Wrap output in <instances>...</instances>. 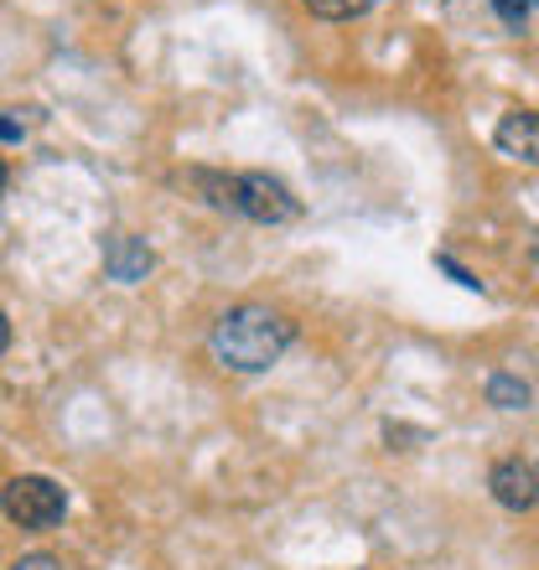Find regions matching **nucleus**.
Listing matches in <instances>:
<instances>
[{
    "label": "nucleus",
    "instance_id": "5",
    "mask_svg": "<svg viewBox=\"0 0 539 570\" xmlns=\"http://www.w3.org/2000/svg\"><path fill=\"white\" fill-rule=\"evenodd\" d=\"M493 146L503 150L509 161L539 166V109H513V115H503L493 130Z\"/></svg>",
    "mask_w": 539,
    "mask_h": 570
},
{
    "label": "nucleus",
    "instance_id": "10",
    "mask_svg": "<svg viewBox=\"0 0 539 570\" xmlns=\"http://www.w3.org/2000/svg\"><path fill=\"white\" fill-rule=\"evenodd\" d=\"M11 570H62V560L47 556V550H31V556H21Z\"/></svg>",
    "mask_w": 539,
    "mask_h": 570
},
{
    "label": "nucleus",
    "instance_id": "12",
    "mask_svg": "<svg viewBox=\"0 0 539 570\" xmlns=\"http://www.w3.org/2000/svg\"><path fill=\"white\" fill-rule=\"evenodd\" d=\"M11 347V322H6V312H0V353Z\"/></svg>",
    "mask_w": 539,
    "mask_h": 570
},
{
    "label": "nucleus",
    "instance_id": "9",
    "mask_svg": "<svg viewBox=\"0 0 539 570\" xmlns=\"http://www.w3.org/2000/svg\"><path fill=\"white\" fill-rule=\"evenodd\" d=\"M498 11V21H503V31H525L529 21V0H488Z\"/></svg>",
    "mask_w": 539,
    "mask_h": 570
},
{
    "label": "nucleus",
    "instance_id": "2",
    "mask_svg": "<svg viewBox=\"0 0 539 570\" xmlns=\"http://www.w3.org/2000/svg\"><path fill=\"white\" fill-rule=\"evenodd\" d=\"M0 513L21 529H52V524H62V513H68V488L52 478H37V472L11 478L0 488Z\"/></svg>",
    "mask_w": 539,
    "mask_h": 570
},
{
    "label": "nucleus",
    "instance_id": "11",
    "mask_svg": "<svg viewBox=\"0 0 539 570\" xmlns=\"http://www.w3.org/2000/svg\"><path fill=\"white\" fill-rule=\"evenodd\" d=\"M0 140H21V120H11V115H0Z\"/></svg>",
    "mask_w": 539,
    "mask_h": 570
},
{
    "label": "nucleus",
    "instance_id": "4",
    "mask_svg": "<svg viewBox=\"0 0 539 570\" xmlns=\"http://www.w3.org/2000/svg\"><path fill=\"white\" fill-rule=\"evenodd\" d=\"M488 488H493L498 509L525 513L539 503V466L519 462V456H503V462H493V472H488Z\"/></svg>",
    "mask_w": 539,
    "mask_h": 570
},
{
    "label": "nucleus",
    "instance_id": "6",
    "mask_svg": "<svg viewBox=\"0 0 539 570\" xmlns=\"http://www.w3.org/2000/svg\"><path fill=\"white\" fill-rule=\"evenodd\" d=\"M150 265H156V255H150V244L135 239V234H115V239L105 244V271H109V281L140 285L150 275Z\"/></svg>",
    "mask_w": 539,
    "mask_h": 570
},
{
    "label": "nucleus",
    "instance_id": "3",
    "mask_svg": "<svg viewBox=\"0 0 539 570\" xmlns=\"http://www.w3.org/2000/svg\"><path fill=\"white\" fill-rule=\"evenodd\" d=\"M234 213L255 218V224H291V218H301V203L291 197V187L281 177L244 171L239 187H234Z\"/></svg>",
    "mask_w": 539,
    "mask_h": 570
},
{
    "label": "nucleus",
    "instance_id": "8",
    "mask_svg": "<svg viewBox=\"0 0 539 570\" xmlns=\"http://www.w3.org/2000/svg\"><path fill=\"white\" fill-rule=\"evenodd\" d=\"M312 16H322V21H353V16L374 11L379 0H301Z\"/></svg>",
    "mask_w": 539,
    "mask_h": 570
},
{
    "label": "nucleus",
    "instance_id": "7",
    "mask_svg": "<svg viewBox=\"0 0 539 570\" xmlns=\"http://www.w3.org/2000/svg\"><path fill=\"white\" fill-rule=\"evenodd\" d=\"M488 405L525 410L529 405V384H525V379H513V374H493V379H488Z\"/></svg>",
    "mask_w": 539,
    "mask_h": 570
},
{
    "label": "nucleus",
    "instance_id": "13",
    "mask_svg": "<svg viewBox=\"0 0 539 570\" xmlns=\"http://www.w3.org/2000/svg\"><path fill=\"white\" fill-rule=\"evenodd\" d=\"M0 193H6V161H0Z\"/></svg>",
    "mask_w": 539,
    "mask_h": 570
},
{
    "label": "nucleus",
    "instance_id": "1",
    "mask_svg": "<svg viewBox=\"0 0 539 570\" xmlns=\"http://www.w3.org/2000/svg\"><path fill=\"white\" fill-rule=\"evenodd\" d=\"M296 343V322L270 306H234L218 316L208 347L228 374H265L281 363V353Z\"/></svg>",
    "mask_w": 539,
    "mask_h": 570
}]
</instances>
